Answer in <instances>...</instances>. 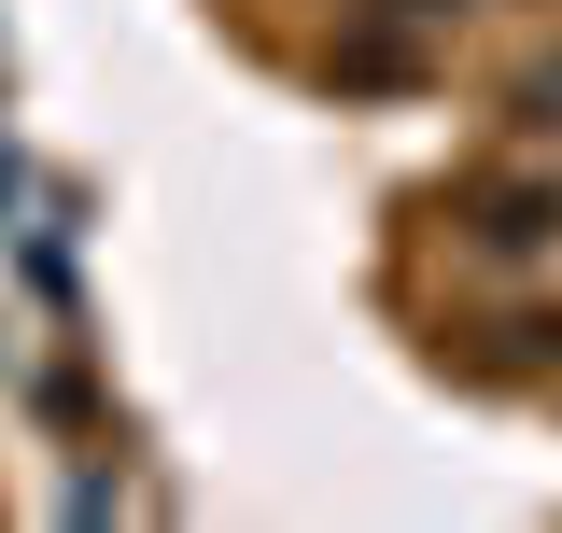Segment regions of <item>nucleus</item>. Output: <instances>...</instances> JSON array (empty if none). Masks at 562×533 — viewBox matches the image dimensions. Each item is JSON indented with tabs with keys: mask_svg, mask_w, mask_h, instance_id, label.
<instances>
[{
	"mask_svg": "<svg viewBox=\"0 0 562 533\" xmlns=\"http://www.w3.org/2000/svg\"><path fill=\"white\" fill-rule=\"evenodd\" d=\"M506 113H520V140H562V57L520 70V84H506Z\"/></svg>",
	"mask_w": 562,
	"mask_h": 533,
	"instance_id": "obj_2",
	"label": "nucleus"
},
{
	"mask_svg": "<svg viewBox=\"0 0 562 533\" xmlns=\"http://www.w3.org/2000/svg\"><path fill=\"white\" fill-rule=\"evenodd\" d=\"M366 14H394V29H450V14H479V0H366Z\"/></svg>",
	"mask_w": 562,
	"mask_h": 533,
	"instance_id": "obj_3",
	"label": "nucleus"
},
{
	"mask_svg": "<svg viewBox=\"0 0 562 533\" xmlns=\"http://www.w3.org/2000/svg\"><path fill=\"white\" fill-rule=\"evenodd\" d=\"M464 239H479L492 266H535V253H562V183H464Z\"/></svg>",
	"mask_w": 562,
	"mask_h": 533,
	"instance_id": "obj_1",
	"label": "nucleus"
}]
</instances>
